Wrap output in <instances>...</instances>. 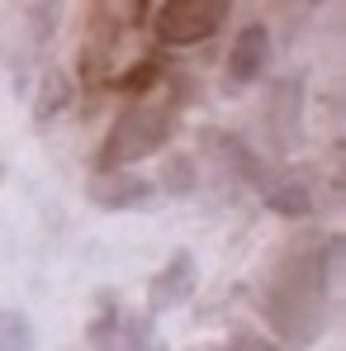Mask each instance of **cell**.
<instances>
[{
	"label": "cell",
	"mask_w": 346,
	"mask_h": 351,
	"mask_svg": "<svg viewBox=\"0 0 346 351\" xmlns=\"http://www.w3.org/2000/svg\"><path fill=\"white\" fill-rule=\"evenodd\" d=\"M337 256H342V237H328L323 252H289L266 280L261 308L275 323V332L289 337L294 347L318 342L328 328V299L337 290Z\"/></svg>",
	"instance_id": "obj_1"
},
{
	"label": "cell",
	"mask_w": 346,
	"mask_h": 351,
	"mask_svg": "<svg viewBox=\"0 0 346 351\" xmlns=\"http://www.w3.org/2000/svg\"><path fill=\"white\" fill-rule=\"evenodd\" d=\"M175 128V100H138L114 119L105 152H100V171H128L133 162L152 157Z\"/></svg>",
	"instance_id": "obj_2"
},
{
	"label": "cell",
	"mask_w": 346,
	"mask_h": 351,
	"mask_svg": "<svg viewBox=\"0 0 346 351\" xmlns=\"http://www.w3.org/2000/svg\"><path fill=\"white\" fill-rule=\"evenodd\" d=\"M152 34L171 48H185V43H204L223 29L228 19V5L223 0H166L152 10Z\"/></svg>",
	"instance_id": "obj_3"
},
{
	"label": "cell",
	"mask_w": 346,
	"mask_h": 351,
	"mask_svg": "<svg viewBox=\"0 0 346 351\" xmlns=\"http://www.w3.org/2000/svg\"><path fill=\"white\" fill-rule=\"evenodd\" d=\"M271 66V29L261 19L242 24L237 38H232V53H228V71H223V90H247L266 76Z\"/></svg>",
	"instance_id": "obj_4"
},
{
	"label": "cell",
	"mask_w": 346,
	"mask_h": 351,
	"mask_svg": "<svg viewBox=\"0 0 346 351\" xmlns=\"http://www.w3.org/2000/svg\"><path fill=\"white\" fill-rule=\"evenodd\" d=\"M86 195H90L95 209L119 214V209H147L157 199V185L138 171H95L90 185H86Z\"/></svg>",
	"instance_id": "obj_5"
},
{
	"label": "cell",
	"mask_w": 346,
	"mask_h": 351,
	"mask_svg": "<svg viewBox=\"0 0 346 351\" xmlns=\"http://www.w3.org/2000/svg\"><path fill=\"white\" fill-rule=\"evenodd\" d=\"M195 280H199L195 256H190V252H171L166 266H162V271L152 276V285H147V318H152V313H171V308H180V304L195 294Z\"/></svg>",
	"instance_id": "obj_6"
},
{
	"label": "cell",
	"mask_w": 346,
	"mask_h": 351,
	"mask_svg": "<svg viewBox=\"0 0 346 351\" xmlns=\"http://www.w3.org/2000/svg\"><path fill=\"white\" fill-rule=\"evenodd\" d=\"M299 114H304V110H299V81H280L275 95H271V105H266V119H261L275 152H294V147L304 143Z\"/></svg>",
	"instance_id": "obj_7"
},
{
	"label": "cell",
	"mask_w": 346,
	"mask_h": 351,
	"mask_svg": "<svg viewBox=\"0 0 346 351\" xmlns=\"http://www.w3.org/2000/svg\"><path fill=\"white\" fill-rule=\"evenodd\" d=\"M204 152L219 162V171L232 176V180H256L261 176V162H256V152L242 143V138H232L223 128H209L204 133Z\"/></svg>",
	"instance_id": "obj_8"
},
{
	"label": "cell",
	"mask_w": 346,
	"mask_h": 351,
	"mask_svg": "<svg viewBox=\"0 0 346 351\" xmlns=\"http://www.w3.org/2000/svg\"><path fill=\"white\" fill-rule=\"evenodd\" d=\"M261 199H266L275 214H285V219H304V214H313V204H318L308 176H275V180H261Z\"/></svg>",
	"instance_id": "obj_9"
},
{
	"label": "cell",
	"mask_w": 346,
	"mask_h": 351,
	"mask_svg": "<svg viewBox=\"0 0 346 351\" xmlns=\"http://www.w3.org/2000/svg\"><path fill=\"white\" fill-rule=\"evenodd\" d=\"M71 105V76L62 66H43V81H38V100H34V119L48 123L53 114H62Z\"/></svg>",
	"instance_id": "obj_10"
},
{
	"label": "cell",
	"mask_w": 346,
	"mask_h": 351,
	"mask_svg": "<svg viewBox=\"0 0 346 351\" xmlns=\"http://www.w3.org/2000/svg\"><path fill=\"white\" fill-rule=\"evenodd\" d=\"M152 185L166 190V195H175V199L195 195V190H199V167H195V157H190V152H171L166 167H162V180H152Z\"/></svg>",
	"instance_id": "obj_11"
},
{
	"label": "cell",
	"mask_w": 346,
	"mask_h": 351,
	"mask_svg": "<svg viewBox=\"0 0 346 351\" xmlns=\"http://www.w3.org/2000/svg\"><path fill=\"white\" fill-rule=\"evenodd\" d=\"M0 351H34V323L24 308H0Z\"/></svg>",
	"instance_id": "obj_12"
},
{
	"label": "cell",
	"mask_w": 346,
	"mask_h": 351,
	"mask_svg": "<svg viewBox=\"0 0 346 351\" xmlns=\"http://www.w3.org/2000/svg\"><path fill=\"white\" fill-rule=\"evenodd\" d=\"M19 19L29 24V29H24V34H29V48H43V43L58 34V5H24Z\"/></svg>",
	"instance_id": "obj_13"
},
{
	"label": "cell",
	"mask_w": 346,
	"mask_h": 351,
	"mask_svg": "<svg viewBox=\"0 0 346 351\" xmlns=\"http://www.w3.org/2000/svg\"><path fill=\"white\" fill-rule=\"evenodd\" d=\"M228 351H285V347H275V342H266V337H237Z\"/></svg>",
	"instance_id": "obj_14"
},
{
	"label": "cell",
	"mask_w": 346,
	"mask_h": 351,
	"mask_svg": "<svg viewBox=\"0 0 346 351\" xmlns=\"http://www.w3.org/2000/svg\"><path fill=\"white\" fill-rule=\"evenodd\" d=\"M143 351H166V347H162V342H147V347H143Z\"/></svg>",
	"instance_id": "obj_15"
},
{
	"label": "cell",
	"mask_w": 346,
	"mask_h": 351,
	"mask_svg": "<svg viewBox=\"0 0 346 351\" xmlns=\"http://www.w3.org/2000/svg\"><path fill=\"white\" fill-rule=\"evenodd\" d=\"M100 351H123V347H100Z\"/></svg>",
	"instance_id": "obj_16"
},
{
	"label": "cell",
	"mask_w": 346,
	"mask_h": 351,
	"mask_svg": "<svg viewBox=\"0 0 346 351\" xmlns=\"http://www.w3.org/2000/svg\"><path fill=\"white\" fill-rule=\"evenodd\" d=\"M0 180H5V167H0Z\"/></svg>",
	"instance_id": "obj_17"
}]
</instances>
